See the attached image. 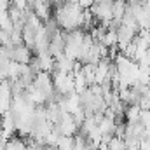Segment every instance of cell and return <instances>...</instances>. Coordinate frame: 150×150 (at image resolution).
I'll return each mask as SVG.
<instances>
[{
    "instance_id": "cell-1",
    "label": "cell",
    "mask_w": 150,
    "mask_h": 150,
    "mask_svg": "<svg viewBox=\"0 0 150 150\" xmlns=\"http://www.w3.org/2000/svg\"><path fill=\"white\" fill-rule=\"evenodd\" d=\"M52 19L63 32H72L84 26V9L77 2H63L56 5Z\"/></svg>"
},
{
    "instance_id": "cell-2",
    "label": "cell",
    "mask_w": 150,
    "mask_h": 150,
    "mask_svg": "<svg viewBox=\"0 0 150 150\" xmlns=\"http://www.w3.org/2000/svg\"><path fill=\"white\" fill-rule=\"evenodd\" d=\"M84 37H86V33L80 28L72 30V32H67L65 33L63 54L68 56L74 61H79V56H80V51H82V44H84Z\"/></svg>"
},
{
    "instance_id": "cell-3",
    "label": "cell",
    "mask_w": 150,
    "mask_h": 150,
    "mask_svg": "<svg viewBox=\"0 0 150 150\" xmlns=\"http://www.w3.org/2000/svg\"><path fill=\"white\" fill-rule=\"evenodd\" d=\"M51 77H52V86H54V93H56V94L65 96V94H70V93L75 91L74 74L54 70V72L51 74Z\"/></svg>"
},
{
    "instance_id": "cell-4",
    "label": "cell",
    "mask_w": 150,
    "mask_h": 150,
    "mask_svg": "<svg viewBox=\"0 0 150 150\" xmlns=\"http://www.w3.org/2000/svg\"><path fill=\"white\" fill-rule=\"evenodd\" d=\"M54 126L59 131V134H65V136H75V134H79V129H80V126L75 122V119L70 113H61L59 120Z\"/></svg>"
},
{
    "instance_id": "cell-5",
    "label": "cell",
    "mask_w": 150,
    "mask_h": 150,
    "mask_svg": "<svg viewBox=\"0 0 150 150\" xmlns=\"http://www.w3.org/2000/svg\"><path fill=\"white\" fill-rule=\"evenodd\" d=\"M30 11L37 14L44 23L52 18V4L49 0H30Z\"/></svg>"
},
{
    "instance_id": "cell-6",
    "label": "cell",
    "mask_w": 150,
    "mask_h": 150,
    "mask_svg": "<svg viewBox=\"0 0 150 150\" xmlns=\"http://www.w3.org/2000/svg\"><path fill=\"white\" fill-rule=\"evenodd\" d=\"M142 105L140 103H129L126 108H124V117L127 120V124H133V122H140V115H142Z\"/></svg>"
},
{
    "instance_id": "cell-7",
    "label": "cell",
    "mask_w": 150,
    "mask_h": 150,
    "mask_svg": "<svg viewBox=\"0 0 150 150\" xmlns=\"http://www.w3.org/2000/svg\"><path fill=\"white\" fill-rule=\"evenodd\" d=\"M126 11H127V2H126V0H113L112 18H113V21H115V25L120 23V19H122V16L126 14Z\"/></svg>"
},
{
    "instance_id": "cell-8",
    "label": "cell",
    "mask_w": 150,
    "mask_h": 150,
    "mask_svg": "<svg viewBox=\"0 0 150 150\" xmlns=\"http://www.w3.org/2000/svg\"><path fill=\"white\" fill-rule=\"evenodd\" d=\"M100 42L108 49H115L117 47V30L115 28H107L103 32V37H101Z\"/></svg>"
},
{
    "instance_id": "cell-9",
    "label": "cell",
    "mask_w": 150,
    "mask_h": 150,
    "mask_svg": "<svg viewBox=\"0 0 150 150\" xmlns=\"http://www.w3.org/2000/svg\"><path fill=\"white\" fill-rule=\"evenodd\" d=\"M25 149H26V142L23 138H18V136H11L4 143V150H25Z\"/></svg>"
},
{
    "instance_id": "cell-10",
    "label": "cell",
    "mask_w": 150,
    "mask_h": 150,
    "mask_svg": "<svg viewBox=\"0 0 150 150\" xmlns=\"http://www.w3.org/2000/svg\"><path fill=\"white\" fill-rule=\"evenodd\" d=\"M74 145H75V136L61 134L58 143H56V150H74Z\"/></svg>"
},
{
    "instance_id": "cell-11",
    "label": "cell",
    "mask_w": 150,
    "mask_h": 150,
    "mask_svg": "<svg viewBox=\"0 0 150 150\" xmlns=\"http://www.w3.org/2000/svg\"><path fill=\"white\" fill-rule=\"evenodd\" d=\"M107 149L108 150H126V142H124L122 136L112 134V138H110L108 143H107Z\"/></svg>"
},
{
    "instance_id": "cell-12",
    "label": "cell",
    "mask_w": 150,
    "mask_h": 150,
    "mask_svg": "<svg viewBox=\"0 0 150 150\" xmlns=\"http://www.w3.org/2000/svg\"><path fill=\"white\" fill-rule=\"evenodd\" d=\"M0 28L5 30V32H12L14 23H12V19L9 16V11H2L0 12Z\"/></svg>"
},
{
    "instance_id": "cell-13",
    "label": "cell",
    "mask_w": 150,
    "mask_h": 150,
    "mask_svg": "<svg viewBox=\"0 0 150 150\" xmlns=\"http://www.w3.org/2000/svg\"><path fill=\"white\" fill-rule=\"evenodd\" d=\"M11 5L19 11H30V0H11Z\"/></svg>"
},
{
    "instance_id": "cell-14",
    "label": "cell",
    "mask_w": 150,
    "mask_h": 150,
    "mask_svg": "<svg viewBox=\"0 0 150 150\" xmlns=\"http://www.w3.org/2000/svg\"><path fill=\"white\" fill-rule=\"evenodd\" d=\"M93 150H108V149H107V145H100L98 149H93Z\"/></svg>"
}]
</instances>
